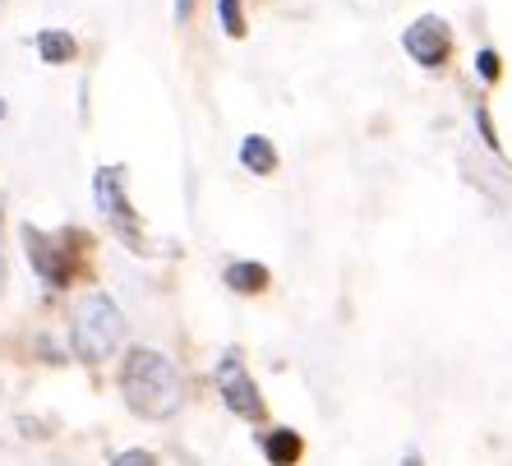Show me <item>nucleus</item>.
<instances>
[{"mask_svg":"<svg viewBox=\"0 0 512 466\" xmlns=\"http://www.w3.org/2000/svg\"><path fill=\"white\" fill-rule=\"evenodd\" d=\"M120 393H125V407L143 420H171L180 411V402H185L176 360L162 356V351H153V347H130L125 351V365H120Z\"/></svg>","mask_w":512,"mask_h":466,"instance_id":"1","label":"nucleus"},{"mask_svg":"<svg viewBox=\"0 0 512 466\" xmlns=\"http://www.w3.org/2000/svg\"><path fill=\"white\" fill-rule=\"evenodd\" d=\"M74 356L84 360V365H102L120 351L125 342V314L111 296H88L79 310H74Z\"/></svg>","mask_w":512,"mask_h":466,"instance_id":"2","label":"nucleus"},{"mask_svg":"<svg viewBox=\"0 0 512 466\" xmlns=\"http://www.w3.org/2000/svg\"><path fill=\"white\" fill-rule=\"evenodd\" d=\"M93 194H97V208H102V213H107V222L116 227V236L125 240L134 254H143L139 217H134L130 199H125V167H102V171H97Z\"/></svg>","mask_w":512,"mask_h":466,"instance_id":"3","label":"nucleus"},{"mask_svg":"<svg viewBox=\"0 0 512 466\" xmlns=\"http://www.w3.org/2000/svg\"><path fill=\"white\" fill-rule=\"evenodd\" d=\"M217 393H222V402H227L240 420H263L259 383L250 379V370H245V360H240L236 347L217 360Z\"/></svg>","mask_w":512,"mask_h":466,"instance_id":"4","label":"nucleus"},{"mask_svg":"<svg viewBox=\"0 0 512 466\" xmlns=\"http://www.w3.org/2000/svg\"><path fill=\"white\" fill-rule=\"evenodd\" d=\"M402 51L416 60L420 70H439L443 60H448V51H453V42H448V24H443L439 14H420L416 24L402 33Z\"/></svg>","mask_w":512,"mask_h":466,"instance_id":"5","label":"nucleus"},{"mask_svg":"<svg viewBox=\"0 0 512 466\" xmlns=\"http://www.w3.org/2000/svg\"><path fill=\"white\" fill-rule=\"evenodd\" d=\"M24 236V250H28V263H33V273L47 282V287H70L74 277V263H70V250H60V240H51L47 231L37 227H24L19 231Z\"/></svg>","mask_w":512,"mask_h":466,"instance_id":"6","label":"nucleus"},{"mask_svg":"<svg viewBox=\"0 0 512 466\" xmlns=\"http://www.w3.org/2000/svg\"><path fill=\"white\" fill-rule=\"evenodd\" d=\"M222 282H227L236 296H259V291H268L273 273H268L263 263H254V259H240V263H231L227 273H222Z\"/></svg>","mask_w":512,"mask_h":466,"instance_id":"7","label":"nucleus"},{"mask_svg":"<svg viewBox=\"0 0 512 466\" xmlns=\"http://www.w3.org/2000/svg\"><path fill=\"white\" fill-rule=\"evenodd\" d=\"M300 453H305V439L296 430H268L263 434V457L273 466H296Z\"/></svg>","mask_w":512,"mask_h":466,"instance_id":"8","label":"nucleus"},{"mask_svg":"<svg viewBox=\"0 0 512 466\" xmlns=\"http://www.w3.org/2000/svg\"><path fill=\"white\" fill-rule=\"evenodd\" d=\"M240 167L254 171V176H273V171H277V148H273V139H263V134H250V139L240 144Z\"/></svg>","mask_w":512,"mask_h":466,"instance_id":"9","label":"nucleus"},{"mask_svg":"<svg viewBox=\"0 0 512 466\" xmlns=\"http://www.w3.org/2000/svg\"><path fill=\"white\" fill-rule=\"evenodd\" d=\"M37 51H42L47 65H70L79 56V42L70 33H60V28H47V33H37Z\"/></svg>","mask_w":512,"mask_h":466,"instance_id":"10","label":"nucleus"},{"mask_svg":"<svg viewBox=\"0 0 512 466\" xmlns=\"http://www.w3.org/2000/svg\"><path fill=\"white\" fill-rule=\"evenodd\" d=\"M217 14H222L227 37H245V14H240V0H217Z\"/></svg>","mask_w":512,"mask_h":466,"instance_id":"11","label":"nucleus"},{"mask_svg":"<svg viewBox=\"0 0 512 466\" xmlns=\"http://www.w3.org/2000/svg\"><path fill=\"white\" fill-rule=\"evenodd\" d=\"M476 70H480V79H485V84H494V79H499V74H503V60H499V51H494V47H485V51H480V56H476Z\"/></svg>","mask_w":512,"mask_h":466,"instance_id":"12","label":"nucleus"},{"mask_svg":"<svg viewBox=\"0 0 512 466\" xmlns=\"http://www.w3.org/2000/svg\"><path fill=\"white\" fill-rule=\"evenodd\" d=\"M476 130H480V144L489 153H499V134H494V120H489V107H476Z\"/></svg>","mask_w":512,"mask_h":466,"instance_id":"13","label":"nucleus"},{"mask_svg":"<svg viewBox=\"0 0 512 466\" xmlns=\"http://www.w3.org/2000/svg\"><path fill=\"white\" fill-rule=\"evenodd\" d=\"M111 466H157V457L148 453V448H125V453H116Z\"/></svg>","mask_w":512,"mask_h":466,"instance_id":"14","label":"nucleus"},{"mask_svg":"<svg viewBox=\"0 0 512 466\" xmlns=\"http://www.w3.org/2000/svg\"><path fill=\"white\" fill-rule=\"evenodd\" d=\"M190 14H194V0H176V24H185Z\"/></svg>","mask_w":512,"mask_h":466,"instance_id":"15","label":"nucleus"},{"mask_svg":"<svg viewBox=\"0 0 512 466\" xmlns=\"http://www.w3.org/2000/svg\"><path fill=\"white\" fill-rule=\"evenodd\" d=\"M397 466H425V457H420L416 448H406V457H402V462H397Z\"/></svg>","mask_w":512,"mask_h":466,"instance_id":"16","label":"nucleus"},{"mask_svg":"<svg viewBox=\"0 0 512 466\" xmlns=\"http://www.w3.org/2000/svg\"><path fill=\"white\" fill-rule=\"evenodd\" d=\"M0 287H5V259H0Z\"/></svg>","mask_w":512,"mask_h":466,"instance_id":"17","label":"nucleus"}]
</instances>
